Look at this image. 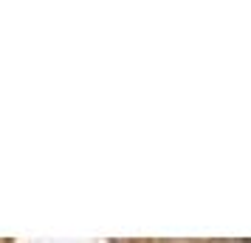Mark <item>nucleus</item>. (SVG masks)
Listing matches in <instances>:
<instances>
[{
	"label": "nucleus",
	"instance_id": "1",
	"mask_svg": "<svg viewBox=\"0 0 251 243\" xmlns=\"http://www.w3.org/2000/svg\"><path fill=\"white\" fill-rule=\"evenodd\" d=\"M249 243H251V241H249Z\"/></svg>",
	"mask_w": 251,
	"mask_h": 243
}]
</instances>
